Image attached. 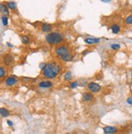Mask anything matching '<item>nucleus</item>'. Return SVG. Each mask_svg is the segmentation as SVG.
Returning a JSON list of instances; mask_svg holds the SVG:
<instances>
[{
    "instance_id": "obj_1",
    "label": "nucleus",
    "mask_w": 132,
    "mask_h": 134,
    "mask_svg": "<svg viewBox=\"0 0 132 134\" xmlns=\"http://www.w3.org/2000/svg\"><path fill=\"white\" fill-rule=\"evenodd\" d=\"M61 71V67L59 64H58L55 62H50L46 64V66L42 71V74L45 78L48 79H54L55 78Z\"/></svg>"
},
{
    "instance_id": "obj_2",
    "label": "nucleus",
    "mask_w": 132,
    "mask_h": 134,
    "mask_svg": "<svg viewBox=\"0 0 132 134\" xmlns=\"http://www.w3.org/2000/svg\"><path fill=\"white\" fill-rule=\"evenodd\" d=\"M55 53L56 55L59 57L61 60L63 61H70L73 59V55L70 52V50L69 49L68 46L65 45L59 46L55 49Z\"/></svg>"
},
{
    "instance_id": "obj_3",
    "label": "nucleus",
    "mask_w": 132,
    "mask_h": 134,
    "mask_svg": "<svg viewBox=\"0 0 132 134\" xmlns=\"http://www.w3.org/2000/svg\"><path fill=\"white\" fill-rule=\"evenodd\" d=\"M46 42L50 45H57L62 42L64 40V37L59 32H52L48 33L45 37Z\"/></svg>"
},
{
    "instance_id": "obj_4",
    "label": "nucleus",
    "mask_w": 132,
    "mask_h": 134,
    "mask_svg": "<svg viewBox=\"0 0 132 134\" xmlns=\"http://www.w3.org/2000/svg\"><path fill=\"white\" fill-rule=\"evenodd\" d=\"M88 89L90 90L91 92L93 93H98L101 89V86L97 83L95 82H91L88 84Z\"/></svg>"
},
{
    "instance_id": "obj_5",
    "label": "nucleus",
    "mask_w": 132,
    "mask_h": 134,
    "mask_svg": "<svg viewBox=\"0 0 132 134\" xmlns=\"http://www.w3.org/2000/svg\"><path fill=\"white\" fill-rule=\"evenodd\" d=\"M118 131V128L113 126H105L103 128V132L105 134H115Z\"/></svg>"
},
{
    "instance_id": "obj_6",
    "label": "nucleus",
    "mask_w": 132,
    "mask_h": 134,
    "mask_svg": "<svg viewBox=\"0 0 132 134\" xmlns=\"http://www.w3.org/2000/svg\"><path fill=\"white\" fill-rule=\"evenodd\" d=\"M18 80H17V77L14 76H8L7 80H6V85L7 86H13L15 85L17 83Z\"/></svg>"
},
{
    "instance_id": "obj_7",
    "label": "nucleus",
    "mask_w": 132,
    "mask_h": 134,
    "mask_svg": "<svg viewBox=\"0 0 132 134\" xmlns=\"http://www.w3.org/2000/svg\"><path fill=\"white\" fill-rule=\"evenodd\" d=\"M82 98L84 102H90L94 98V96L93 95V93H91L89 92H85L83 93Z\"/></svg>"
},
{
    "instance_id": "obj_8",
    "label": "nucleus",
    "mask_w": 132,
    "mask_h": 134,
    "mask_svg": "<svg viewBox=\"0 0 132 134\" xmlns=\"http://www.w3.org/2000/svg\"><path fill=\"white\" fill-rule=\"evenodd\" d=\"M85 43L87 44H97V43L100 42L99 38H93V37H88V38L84 39Z\"/></svg>"
},
{
    "instance_id": "obj_9",
    "label": "nucleus",
    "mask_w": 132,
    "mask_h": 134,
    "mask_svg": "<svg viewBox=\"0 0 132 134\" xmlns=\"http://www.w3.org/2000/svg\"><path fill=\"white\" fill-rule=\"evenodd\" d=\"M0 12L3 15H9V10L7 5H5L4 3H0Z\"/></svg>"
},
{
    "instance_id": "obj_10",
    "label": "nucleus",
    "mask_w": 132,
    "mask_h": 134,
    "mask_svg": "<svg viewBox=\"0 0 132 134\" xmlns=\"http://www.w3.org/2000/svg\"><path fill=\"white\" fill-rule=\"evenodd\" d=\"M110 29H111V31H112L113 33L118 34V33L121 31V27H120V25H119V24H112V25L110 26Z\"/></svg>"
},
{
    "instance_id": "obj_11",
    "label": "nucleus",
    "mask_w": 132,
    "mask_h": 134,
    "mask_svg": "<svg viewBox=\"0 0 132 134\" xmlns=\"http://www.w3.org/2000/svg\"><path fill=\"white\" fill-rule=\"evenodd\" d=\"M39 86L41 88H50V87L53 86V84H52V82L49 81V80H45V81L40 82Z\"/></svg>"
},
{
    "instance_id": "obj_12",
    "label": "nucleus",
    "mask_w": 132,
    "mask_h": 134,
    "mask_svg": "<svg viewBox=\"0 0 132 134\" xmlns=\"http://www.w3.org/2000/svg\"><path fill=\"white\" fill-rule=\"evenodd\" d=\"M12 61H13V57L11 55L7 54L4 56V63L6 65H7V66L10 65L12 63Z\"/></svg>"
},
{
    "instance_id": "obj_13",
    "label": "nucleus",
    "mask_w": 132,
    "mask_h": 134,
    "mask_svg": "<svg viewBox=\"0 0 132 134\" xmlns=\"http://www.w3.org/2000/svg\"><path fill=\"white\" fill-rule=\"evenodd\" d=\"M41 29L43 32H45V33H49V32H50L51 29H52V26H51V24H42V26H41Z\"/></svg>"
},
{
    "instance_id": "obj_14",
    "label": "nucleus",
    "mask_w": 132,
    "mask_h": 134,
    "mask_svg": "<svg viewBox=\"0 0 132 134\" xmlns=\"http://www.w3.org/2000/svg\"><path fill=\"white\" fill-rule=\"evenodd\" d=\"M0 116H2V117H8L10 116V112L5 108H0Z\"/></svg>"
},
{
    "instance_id": "obj_15",
    "label": "nucleus",
    "mask_w": 132,
    "mask_h": 134,
    "mask_svg": "<svg viewBox=\"0 0 132 134\" xmlns=\"http://www.w3.org/2000/svg\"><path fill=\"white\" fill-rule=\"evenodd\" d=\"M7 7L8 9H11V10H15L16 8V2H7Z\"/></svg>"
},
{
    "instance_id": "obj_16",
    "label": "nucleus",
    "mask_w": 132,
    "mask_h": 134,
    "mask_svg": "<svg viewBox=\"0 0 132 134\" xmlns=\"http://www.w3.org/2000/svg\"><path fill=\"white\" fill-rule=\"evenodd\" d=\"M21 42H22L23 44L27 45V44H29V43L30 39H29V37L28 36H23L22 37H21Z\"/></svg>"
},
{
    "instance_id": "obj_17",
    "label": "nucleus",
    "mask_w": 132,
    "mask_h": 134,
    "mask_svg": "<svg viewBox=\"0 0 132 134\" xmlns=\"http://www.w3.org/2000/svg\"><path fill=\"white\" fill-rule=\"evenodd\" d=\"M125 23L127 24H132V15H128V16L125 19Z\"/></svg>"
},
{
    "instance_id": "obj_18",
    "label": "nucleus",
    "mask_w": 132,
    "mask_h": 134,
    "mask_svg": "<svg viewBox=\"0 0 132 134\" xmlns=\"http://www.w3.org/2000/svg\"><path fill=\"white\" fill-rule=\"evenodd\" d=\"M2 23L4 26H7L8 24V18L6 15H2Z\"/></svg>"
},
{
    "instance_id": "obj_19",
    "label": "nucleus",
    "mask_w": 132,
    "mask_h": 134,
    "mask_svg": "<svg viewBox=\"0 0 132 134\" xmlns=\"http://www.w3.org/2000/svg\"><path fill=\"white\" fill-rule=\"evenodd\" d=\"M5 75H6V70L4 69L3 67H0V78L5 76Z\"/></svg>"
},
{
    "instance_id": "obj_20",
    "label": "nucleus",
    "mask_w": 132,
    "mask_h": 134,
    "mask_svg": "<svg viewBox=\"0 0 132 134\" xmlns=\"http://www.w3.org/2000/svg\"><path fill=\"white\" fill-rule=\"evenodd\" d=\"M64 78H65L66 80H70V78H71V72L70 71H68V72H66L65 76H64Z\"/></svg>"
},
{
    "instance_id": "obj_21",
    "label": "nucleus",
    "mask_w": 132,
    "mask_h": 134,
    "mask_svg": "<svg viewBox=\"0 0 132 134\" xmlns=\"http://www.w3.org/2000/svg\"><path fill=\"white\" fill-rule=\"evenodd\" d=\"M110 46H111V48L113 50H114V51H117V50L120 49V47H121V46L119 44H112Z\"/></svg>"
},
{
    "instance_id": "obj_22",
    "label": "nucleus",
    "mask_w": 132,
    "mask_h": 134,
    "mask_svg": "<svg viewBox=\"0 0 132 134\" xmlns=\"http://www.w3.org/2000/svg\"><path fill=\"white\" fill-rule=\"evenodd\" d=\"M77 86H78V82L77 81H74V82H71L70 84V87L71 89H75Z\"/></svg>"
},
{
    "instance_id": "obj_23",
    "label": "nucleus",
    "mask_w": 132,
    "mask_h": 134,
    "mask_svg": "<svg viewBox=\"0 0 132 134\" xmlns=\"http://www.w3.org/2000/svg\"><path fill=\"white\" fill-rule=\"evenodd\" d=\"M127 103H128L129 105H131V106H132V98H131V97L128 98L127 100Z\"/></svg>"
},
{
    "instance_id": "obj_24",
    "label": "nucleus",
    "mask_w": 132,
    "mask_h": 134,
    "mask_svg": "<svg viewBox=\"0 0 132 134\" xmlns=\"http://www.w3.org/2000/svg\"><path fill=\"white\" fill-rule=\"evenodd\" d=\"M45 66H46V64H45V63H43V64H41V65H40V68L43 71L44 70V68L45 67Z\"/></svg>"
},
{
    "instance_id": "obj_25",
    "label": "nucleus",
    "mask_w": 132,
    "mask_h": 134,
    "mask_svg": "<svg viewBox=\"0 0 132 134\" xmlns=\"http://www.w3.org/2000/svg\"><path fill=\"white\" fill-rule=\"evenodd\" d=\"M7 124H8L9 126H13V122L11 120H7Z\"/></svg>"
},
{
    "instance_id": "obj_26",
    "label": "nucleus",
    "mask_w": 132,
    "mask_h": 134,
    "mask_svg": "<svg viewBox=\"0 0 132 134\" xmlns=\"http://www.w3.org/2000/svg\"><path fill=\"white\" fill-rule=\"evenodd\" d=\"M7 45H8V46H10V47H12V45L10 44V43H7Z\"/></svg>"
}]
</instances>
